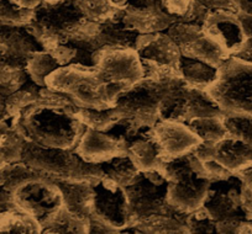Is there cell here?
I'll use <instances>...</instances> for the list:
<instances>
[{
	"instance_id": "1",
	"label": "cell",
	"mask_w": 252,
	"mask_h": 234,
	"mask_svg": "<svg viewBox=\"0 0 252 234\" xmlns=\"http://www.w3.org/2000/svg\"><path fill=\"white\" fill-rule=\"evenodd\" d=\"M77 107L36 103L18 115L15 129L26 141L48 147L74 149L87 129L77 117Z\"/></svg>"
},
{
	"instance_id": "2",
	"label": "cell",
	"mask_w": 252,
	"mask_h": 234,
	"mask_svg": "<svg viewBox=\"0 0 252 234\" xmlns=\"http://www.w3.org/2000/svg\"><path fill=\"white\" fill-rule=\"evenodd\" d=\"M159 170L169 182L168 201L174 208L190 213L203 206L212 180L193 152L167 158Z\"/></svg>"
},
{
	"instance_id": "3",
	"label": "cell",
	"mask_w": 252,
	"mask_h": 234,
	"mask_svg": "<svg viewBox=\"0 0 252 234\" xmlns=\"http://www.w3.org/2000/svg\"><path fill=\"white\" fill-rule=\"evenodd\" d=\"M46 88L68 96L78 107H109L124 90L104 81L95 68L60 67L47 78Z\"/></svg>"
},
{
	"instance_id": "4",
	"label": "cell",
	"mask_w": 252,
	"mask_h": 234,
	"mask_svg": "<svg viewBox=\"0 0 252 234\" xmlns=\"http://www.w3.org/2000/svg\"><path fill=\"white\" fill-rule=\"evenodd\" d=\"M88 23L77 0H45L33 9L28 26L45 50H48L56 43L76 36Z\"/></svg>"
},
{
	"instance_id": "5",
	"label": "cell",
	"mask_w": 252,
	"mask_h": 234,
	"mask_svg": "<svg viewBox=\"0 0 252 234\" xmlns=\"http://www.w3.org/2000/svg\"><path fill=\"white\" fill-rule=\"evenodd\" d=\"M207 91L224 113L252 115V64L229 57Z\"/></svg>"
},
{
	"instance_id": "6",
	"label": "cell",
	"mask_w": 252,
	"mask_h": 234,
	"mask_svg": "<svg viewBox=\"0 0 252 234\" xmlns=\"http://www.w3.org/2000/svg\"><path fill=\"white\" fill-rule=\"evenodd\" d=\"M242 189L244 182L236 174L210 182L202 207L217 222L218 233H239L241 224L247 221Z\"/></svg>"
},
{
	"instance_id": "7",
	"label": "cell",
	"mask_w": 252,
	"mask_h": 234,
	"mask_svg": "<svg viewBox=\"0 0 252 234\" xmlns=\"http://www.w3.org/2000/svg\"><path fill=\"white\" fill-rule=\"evenodd\" d=\"M168 180L161 170L140 171L137 177L125 186L130 208V224L168 212L173 207L168 201Z\"/></svg>"
},
{
	"instance_id": "8",
	"label": "cell",
	"mask_w": 252,
	"mask_h": 234,
	"mask_svg": "<svg viewBox=\"0 0 252 234\" xmlns=\"http://www.w3.org/2000/svg\"><path fill=\"white\" fill-rule=\"evenodd\" d=\"M171 78L173 77L158 80L144 78L134 85L124 89L115 98L113 106L123 117L154 126L158 121L159 105L167 81Z\"/></svg>"
},
{
	"instance_id": "9",
	"label": "cell",
	"mask_w": 252,
	"mask_h": 234,
	"mask_svg": "<svg viewBox=\"0 0 252 234\" xmlns=\"http://www.w3.org/2000/svg\"><path fill=\"white\" fill-rule=\"evenodd\" d=\"M16 206L36 219L41 227L63 208L60 189L50 178H37L13 191Z\"/></svg>"
},
{
	"instance_id": "10",
	"label": "cell",
	"mask_w": 252,
	"mask_h": 234,
	"mask_svg": "<svg viewBox=\"0 0 252 234\" xmlns=\"http://www.w3.org/2000/svg\"><path fill=\"white\" fill-rule=\"evenodd\" d=\"M96 73L104 81L126 89L145 77L141 59L136 50L105 48L98 53Z\"/></svg>"
},
{
	"instance_id": "11",
	"label": "cell",
	"mask_w": 252,
	"mask_h": 234,
	"mask_svg": "<svg viewBox=\"0 0 252 234\" xmlns=\"http://www.w3.org/2000/svg\"><path fill=\"white\" fill-rule=\"evenodd\" d=\"M93 216L118 232L130 224V208L125 187L104 178L92 182Z\"/></svg>"
},
{
	"instance_id": "12",
	"label": "cell",
	"mask_w": 252,
	"mask_h": 234,
	"mask_svg": "<svg viewBox=\"0 0 252 234\" xmlns=\"http://www.w3.org/2000/svg\"><path fill=\"white\" fill-rule=\"evenodd\" d=\"M120 20L140 35L166 31L176 19L162 9L161 0H130L120 10Z\"/></svg>"
},
{
	"instance_id": "13",
	"label": "cell",
	"mask_w": 252,
	"mask_h": 234,
	"mask_svg": "<svg viewBox=\"0 0 252 234\" xmlns=\"http://www.w3.org/2000/svg\"><path fill=\"white\" fill-rule=\"evenodd\" d=\"M203 28L213 40L217 41L224 48L230 57L241 47L246 40L239 16L232 10H209L203 23Z\"/></svg>"
},
{
	"instance_id": "14",
	"label": "cell",
	"mask_w": 252,
	"mask_h": 234,
	"mask_svg": "<svg viewBox=\"0 0 252 234\" xmlns=\"http://www.w3.org/2000/svg\"><path fill=\"white\" fill-rule=\"evenodd\" d=\"M154 134L167 158L190 153L202 142L186 122L173 120H158Z\"/></svg>"
},
{
	"instance_id": "15",
	"label": "cell",
	"mask_w": 252,
	"mask_h": 234,
	"mask_svg": "<svg viewBox=\"0 0 252 234\" xmlns=\"http://www.w3.org/2000/svg\"><path fill=\"white\" fill-rule=\"evenodd\" d=\"M74 151L82 159L89 163H101L126 153L125 147L118 138L105 131L89 127L84 130Z\"/></svg>"
},
{
	"instance_id": "16",
	"label": "cell",
	"mask_w": 252,
	"mask_h": 234,
	"mask_svg": "<svg viewBox=\"0 0 252 234\" xmlns=\"http://www.w3.org/2000/svg\"><path fill=\"white\" fill-rule=\"evenodd\" d=\"M60 189L63 207L74 216L89 219L93 214L92 182L74 179H52Z\"/></svg>"
},
{
	"instance_id": "17",
	"label": "cell",
	"mask_w": 252,
	"mask_h": 234,
	"mask_svg": "<svg viewBox=\"0 0 252 234\" xmlns=\"http://www.w3.org/2000/svg\"><path fill=\"white\" fill-rule=\"evenodd\" d=\"M119 16H120V13L115 19H111L104 24H96L94 40L100 51L105 48L136 50L139 46L141 35L124 25Z\"/></svg>"
},
{
	"instance_id": "18",
	"label": "cell",
	"mask_w": 252,
	"mask_h": 234,
	"mask_svg": "<svg viewBox=\"0 0 252 234\" xmlns=\"http://www.w3.org/2000/svg\"><path fill=\"white\" fill-rule=\"evenodd\" d=\"M126 154L132 159L140 171L159 170L167 159L155 138L154 129L126 146Z\"/></svg>"
},
{
	"instance_id": "19",
	"label": "cell",
	"mask_w": 252,
	"mask_h": 234,
	"mask_svg": "<svg viewBox=\"0 0 252 234\" xmlns=\"http://www.w3.org/2000/svg\"><path fill=\"white\" fill-rule=\"evenodd\" d=\"M213 159L231 174H237L252 164V147L237 137L227 134L214 144Z\"/></svg>"
},
{
	"instance_id": "20",
	"label": "cell",
	"mask_w": 252,
	"mask_h": 234,
	"mask_svg": "<svg viewBox=\"0 0 252 234\" xmlns=\"http://www.w3.org/2000/svg\"><path fill=\"white\" fill-rule=\"evenodd\" d=\"M179 50L182 54L197 58L215 67H220L230 57L224 48L205 32L204 28L195 37L184 43Z\"/></svg>"
},
{
	"instance_id": "21",
	"label": "cell",
	"mask_w": 252,
	"mask_h": 234,
	"mask_svg": "<svg viewBox=\"0 0 252 234\" xmlns=\"http://www.w3.org/2000/svg\"><path fill=\"white\" fill-rule=\"evenodd\" d=\"M219 67L182 54L178 63V74L189 86L207 90L218 78Z\"/></svg>"
},
{
	"instance_id": "22",
	"label": "cell",
	"mask_w": 252,
	"mask_h": 234,
	"mask_svg": "<svg viewBox=\"0 0 252 234\" xmlns=\"http://www.w3.org/2000/svg\"><path fill=\"white\" fill-rule=\"evenodd\" d=\"M96 169L99 178L108 179L124 187L129 185L140 173L132 159L126 153L114 156L109 160L96 163Z\"/></svg>"
},
{
	"instance_id": "23",
	"label": "cell",
	"mask_w": 252,
	"mask_h": 234,
	"mask_svg": "<svg viewBox=\"0 0 252 234\" xmlns=\"http://www.w3.org/2000/svg\"><path fill=\"white\" fill-rule=\"evenodd\" d=\"M161 6L169 16L176 20L203 25L209 9L197 0H161Z\"/></svg>"
},
{
	"instance_id": "24",
	"label": "cell",
	"mask_w": 252,
	"mask_h": 234,
	"mask_svg": "<svg viewBox=\"0 0 252 234\" xmlns=\"http://www.w3.org/2000/svg\"><path fill=\"white\" fill-rule=\"evenodd\" d=\"M41 231H42L41 224L18 206L0 212V232L41 233Z\"/></svg>"
},
{
	"instance_id": "25",
	"label": "cell",
	"mask_w": 252,
	"mask_h": 234,
	"mask_svg": "<svg viewBox=\"0 0 252 234\" xmlns=\"http://www.w3.org/2000/svg\"><path fill=\"white\" fill-rule=\"evenodd\" d=\"M61 67L55 55L48 50H42L30 55L26 62L25 71L29 78L40 86H45L48 77Z\"/></svg>"
},
{
	"instance_id": "26",
	"label": "cell",
	"mask_w": 252,
	"mask_h": 234,
	"mask_svg": "<svg viewBox=\"0 0 252 234\" xmlns=\"http://www.w3.org/2000/svg\"><path fill=\"white\" fill-rule=\"evenodd\" d=\"M222 115L198 117V119H193L187 122V125L202 142L217 143L229 134Z\"/></svg>"
},
{
	"instance_id": "27",
	"label": "cell",
	"mask_w": 252,
	"mask_h": 234,
	"mask_svg": "<svg viewBox=\"0 0 252 234\" xmlns=\"http://www.w3.org/2000/svg\"><path fill=\"white\" fill-rule=\"evenodd\" d=\"M76 115L86 127L106 131L120 117L114 106L109 107H77Z\"/></svg>"
},
{
	"instance_id": "28",
	"label": "cell",
	"mask_w": 252,
	"mask_h": 234,
	"mask_svg": "<svg viewBox=\"0 0 252 234\" xmlns=\"http://www.w3.org/2000/svg\"><path fill=\"white\" fill-rule=\"evenodd\" d=\"M41 233H88V219L69 213L64 207L42 227Z\"/></svg>"
},
{
	"instance_id": "29",
	"label": "cell",
	"mask_w": 252,
	"mask_h": 234,
	"mask_svg": "<svg viewBox=\"0 0 252 234\" xmlns=\"http://www.w3.org/2000/svg\"><path fill=\"white\" fill-rule=\"evenodd\" d=\"M86 19L94 24H104L115 19L120 9L114 6L110 0H77Z\"/></svg>"
},
{
	"instance_id": "30",
	"label": "cell",
	"mask_w": 252,
	"mask_h": 234,
	"mask_svg": "<svg viewBox=\"0 0 252 234\" xmlns=\"http://www.w3.org/2000/svg\"><path fill=\"white\" fill-rule=\"evenodd\" d=\"M224 124L231 136L237 137L252 147V115L250 113H224Z\"/></svg>"
},
{
	"instance_id": "31",
	"label": "cell",
	"mask_w": 252,
	"mask_h": 234,
	"mask_svg": "<svg viewBox=\"0 0 252 234\" xmlns=\"http://www.w3.org/2000/svg\"><path fill=\"white\" fill-rule=\"evenodd\" d=\"M188 233H218V224L203 207L190 212L187 217Z\"/></svg>"
},
{
	"instance_id": "32",
	"label": "cell",
	"mask_w": 252,
	"mask_h": 234,
	"mask_svg": "<svg viewBox=\"0 0 252 234\" xmlns=\"http://www.w3.org/2000/svg\"><path fill=\"white\" fill-rule=\"evenodd\" d=\"M88 233H98V234H106V233H118L116 229H114L113 227L109 226L108 223H105L101 219L96 218L95 216L92 214L88 219Z\"/></svg>"
},
{
	"instance_id": "33",
	"label": "cell",
	"mask_w": 252,
	"mask_h": 234,
	"mask_svg": "<svg viewBox=\"0 0 252 234\" xmlns=\"http://www.w3.org/2000/svg\"><path fill=\"white\" fill-rule=\"evenodd\" d=\"M231 57L236 58L239 61L245 62V63L252 64V37L246 38L241 47Z\"/></svg>"
},
{
	"instance_id": "34",
	"label": "cell",
	"mask_w": 252,
	"mask_h": 234,
	"mask_svg": "<svg viewBox=\"0 0 252 234\" xmlns=\"http://www.w3.org/2000/svg\"><path fill=\"white\" fill-rule=\"evenodd\" d=\"M198 3L202 4L209 10L214 9H226V10L235 11L234 0H197ZM236 13V11H235Z\"/></svg>"
},
{
	"instance_id": "35",
	"label": "cell",
	"mask_w": 252,
	"mask_h": 234,
	"mask_svg": "<svg viewBox=\"0 0 252 234\" xmlns=\"http://www.w3.org/2000/svg\"><path fill=\"white\" fill-rule=\"evenodd\" d=\"M237 15L252 16V0H234Z\"/></svg>"
},
{
	"instance_id": "36",
	"label": "cell",
	"mask_w": 252,
	"mask_h": 234,
	"mask_svg": "<svg viewBox=\"0 0 252 234\" xmlns=\"http://www.w3.org/2000/svg\"><path fill=\"white\" fill-rule=\"evenodd\" d=\"M111 4H113L114 6H116L118 9H124L126 5H127V3H129L130 0H110Z\"/></svg>"
}]
</instances>
